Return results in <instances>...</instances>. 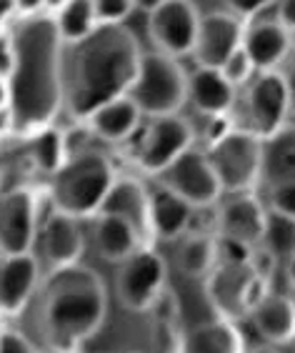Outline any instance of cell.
Listing matches in <instances>:
<instances>
[{"label":"cell","instance_id":"obj_12","mask_svg":"<svg viewBox=\"0 0 295 353\" xmlns=\"http://www.w3.org/2000/svg\"><path fill=\"white\" fill-rule=\"evenodd\" d=\"M41 205L33 188L15 185L0 193V248L3 256H21L35 251L41 231Z\"/></svg>","mask_w":295,"mask_h":353},{"label":"cell","instance_id":"obj_28","mask_svg":"<svg viewBox=\"0 0 295 353\" xmlns=\"http://www.w3.org/2000/svg\"><path fill=\"white\" fill-rule=\"evenodd\" d=\"M58 30L65 46H75V43L85 41L88 35L98 30V18H95V6L93 0H70L63 3L53 10Z\"/></svg>","mask_w":295,"mask_h":353},{"label":"cell","instance_id":"obj_9","mask_svg":"<svg viewBox=\"0 0 295 353\" xmlns=\"http://www.w3.org/2000/svg\"><path fill=\"white\" fill-rule=\"evenodd\" d=\"M198 26H201L198 3H188V0H161V3H153L148 13V35H150L153 50L168 55L173 61L193 55Z\"/></svg>","mask_w":295,"mask_h":353},{"label":"cell","instance_id":"obj_38","mask_svg":"<svg viewBox=\"0 0 295 353\" xmlns=\"http://www.w3.org/2000/svg\"><path fill=\"white\" fill-rule=\"evenodd\" d=\"M18 15V3H0V30H6V23Z\"/></svg>","mask_w":295,"mask_h":353},{"label":"cell","instance_id":"obj_26","mask_svg":"<svg viewBox=\"0 0 295 353\" xmlns=\"http://www.w3.org/2000/svg\"><path fill=\"white\" fill-rule=\"evenodd\" d=\"M263 183L268 188L295 183V125L263 138Z\"/></svg>","mask_w":295,"mask_h":353},{"label":"cell","instance_id":"obj_16","mask_svg":"<svg viewBox=\"0 0 295 353\" xmlns=\"http://www.w3.org/2000/svg\"><path fill=\"white\" fill-rule=\"evenodd\" d=\"M41 288V261L35 253L0 259V316H21Z\"/></svg>","mask_w":295,"mask_h":353},{"label":"cell","instance_id":"obj_37","mask_svg":"<svg viewBox=\"0 0 295 353\" xmlns=\"http://www.w3.org/2000/svg\"><path fill=\"white\" fill-rule=\"evenodd\" d=\"M283 78H285V88H288L290 116H295V65H290L288 73H283Z\"/></svg>","mask_w":295,"mask_h":353},{"label":"cell","instance_id":"obj_34","mask_svg":"<svg viewBox=\"0 0 295 353\" xmlns=\"http://www.w3.org/2000/svg\"><path fill=\"white\" fill-rule=\"evenodd\" d=\"M13 63H15L13 30H10V28H6V30H0V83H3V85H6L8 78H10Z\"/></svg>","mask_w":295,"mask_h":353},{"label":"cell","instance_id":"obj_6","mask_svg":"<svg viewBox=\"0 0 295 353\" xmlns=\"http://www.w3.org/2000/svg\"><path fill=\"white\" fill-rule=\"evenodd\" d=\"M225 193H253L263 178V138L230 128L205 148Z\"/></svg>","mask_w":295,"mask_h":353},{"label":"cell","instance_id":"obj_5","mask_svg":"<svg viewBox=\"0 0 295 353\" xmlns=\"http://www.w3.org/2000/svg\"><path fill=\"white\" fill-rule=\"evenodd\" d=\"M188 83L190 75L185 73L181 61L148 50L143 55L138 81L128 98L141 108L148 121L181 116L183 105L188 103Z\"/></svg>","mask_w":295,"mask_h":353},{"label":"cell","instance_id":"obj_19","mask_svg":"<svg viewBox=\"0 0 295 353\" xmlns=\"http://www.w3.org/2000/svg\"><path fill=\"white\" fill-rule=\"evenodd\" d=\"M243 50L248 53L258 73H273L293 50L290 30L281 21H255L245 26Z\"/></svg>","mask_w":295,"mask_h":353},{"label":"cell","instance_id":"obj_25","mask_svg":"<svg viewBox=\"0 0 295 353\" xmlns=\"http://www.w3.org/2000/svg\"><path fill=\"white\" fill-rule=\"evenodd\" d=\"M181 353H245V341L233 321L213 319L183 336Z\"/></svg>","mask_w":295,"mask_h":353},{"label":"cell","instance_id":"obj_7","mask_svg":"<svg viewBox=\"0 0 295 353\" xmlns=\"http://www.w3.org/2000/svg\"><path fill=\"white\" fill-rule=\"evenodd\" d=\"M205 293L210 306L225 321L245 319L261 299L268 293L265 273L258 271V265L250 263H218L208 279H205Z\"/></svg>","mask_w":295,"mask_h":353},{"label":"cell","instance_id":"obj_1","mask_svg":"<svg viewBox=\"0 0 295 353\" xmlns=\"http://www.w3.org/2000/svg\"><path fill=\"white\" fill-rule=\"evenodd\" d=\"M15 18V63L6 83V105L13 133L30 141L53 128L65 105V43L48 8Z\"/></svg>","mask_w":295,"mask_h":353},{"label":"cell","instance_id":"obj_36","mask_svg":"<svg viewBox=\"0 0 295 353\" xmlns=\"http://www.w3.org/2000/svg\"><path fill=\"white\" fill-rule=\"evenodd\" d=\"M281 23L288 28L290 33L295 30V0H285V3H281Z\"/></svg>","mask_w":295,"mask_h":353},{"label":"cell","instance_id":"obj_29","mask_svg":"<svg viewBox=\"0 0 295 353\" xmlns=\"http://www.w3.org/2000/svg\"><path fill=\"white\" fill-rule=\"evenodd\" d=\"M265 256L275 263H293L295 261V218L281 216V213L268 211L265 216V231L258 245Z\"/></svg>","mask_w":295,"mask_h":353},{"label":"cell","instance_id":"obj_21","mask_svg":"<svg viewBox=\"0 0 295 353\" xmlns=\"http://www.w3.org/2000/svg\"><path fill=\"white\" fill-rule=\"evenodd\" d=\"M255 333L265 343L285 346L295 341V301L285 293H265L248 316Z\"/></svg>","mask_w":295,"mask_h":353},{"label":"cell","instance_id":"obj_20","mask_svg":"<svg viewBox=\"0 0 295 353\" xmlns=\"http://www.w3.org/2000/svg\"><path fill=\"white\" fill-rule=\"evenodd\" d=\"M188 101L201 116L228 118L238 101V88L218 68H195L188 83Z\"/></svg>","mask_w":295,"mask_h":353},{"label":"cell","instance_id":"obj_27","mask_svg":"<svg viewBox=\"0 0 295 353\" xmlns=\"http://www.w3.org/2000/svg\"><path fill=\"white\" fill-rule=\"evenodd\" d=\"M221 263V251H218V233L195 231L183 238L181 253H178V265L185 276L193 279H208L215 265Z\"/></svg>","mask_w":295,"mask_h":353},{"label":"cell","instance_id":"obj_18","mask_svg":"<svg viewBox=\"0 0 295 353\" xmlns=\"http://www.w3.org/2000/svg\"><path fill=\"white\" fill-rule=\"evenodd\" d=\"M108 216H118L125 223H130L135 231L141 233L143 243L150 245L155 241L153 236V221H150V188L143 183L141 178H121L115 181V185L108 193L103 211ZM98 213V216H101Z\"/></svg>","mask_w":295,"mask_h":353},{"label":"cell","instance_id":"obj_35","mask_svg":"<svg viewBox=\"0 0 295 353\" xmlns=\"http://www.w3.org/2000/svg\"><path fill=\"white\" fill-rule=\"evenodd\" d=\"M0 353H38L26 333L6 328L0 331Z\"/></svg>","mask_w":295,"mask_h":353},{"label":"cell","instance_id":"obj_15","mask_svg":"<svg viewBox=\"0 0 295 353\" xmlns=\"http://www.w3.org/2000/svg\"><path fill=\"white\" fill-rule=\"evenodd\" d=\"M35 256L45 265L48 273L78 265L85 253V236H83L81 221L53 211L43 216L41 231L35 238Z\"/></svg>","mask_w":295,"mask_h":353},{"label":"cell","instance_id":"obj_32","mask_svg":"<svg viewBox=\"0 0 295 353\" xmlns=\"http://www.w3.org/2000/svg\"><path fill=\"white\" fill-rule=\"evenodd\" d=\"M223 75L228 78L230 83H233L235 88H243V85H248L250 81H253L255 75H258V70H255L253 61L248 58V53L245 50H238V53H233L228 58V63L223 65Z\"/></svg>","mask_w":295,"mask_h":353},{"label":"cell","instance_id":"obj_3","mask_svg":"<svg viewBox=\"0 0 295 353\" xmlns=\"http://www.w3.org/2000/svg\"><path fill=\"white\" fill-rule=\"evenodd\" d=\"M108 319V288L88 265L48 273L38 296V328L50 353H78Z\"/></svg>","mask_w":295,"mask_h":353},{"label":"cell","instance_id":"obj_23","mask_svg":"<svg viewBox=\"0 0 295 353\" xmlns=\"http://www.w3.org/2000/svg\"><path fill=\"white\" fill-rule=\"evenodd\" d=\"M193 208L181 196L158 183L150 188V221H153V236L161 241H175L190 231L193 223Z\"/></svg>","mask_w":295,"mask_h":353},{"label":"cell","instance_id":"obj_33","mask_svg":"<svg viewBox=\"0 0 295 353\" xmlns=\"http://www.w3.org/2000/svg\"><path fill=\"white\" fill-rule=\"evenodd\" d=\"M268 211L281 213V216L295 218V183L288 185H275V188H268Z\"/></svg>","mask_w":295,"mask_h":353},{"label":"cell","instance_id":"obj_8","mask_svg":"<svg viewBox=\"0 0 295 353\" xmlns=\"http://www.w3.org/2000/svg\"><path fill=\"white\" fill-rule=\"evenodd\" d=\"M168 285V265L161 253L150 248L141 251L123 261L115 276V296L121 306L130 313L153 311L165 296Z\"/></svg>","mask_w":295,"mask_h":353},{"label":"cell","instance_id":"obj_22","mask_svg":"<svg viewBox=\"0 0 295 353\" xmlns=\"http://www.w3.org/2000/svg\"><path fill=\"white\" fill-rule=\"evenodd\" d=\"M85 123L95 138H101L105 143H125L138 136V130L143 125V113L125 95V98L105 103Z\"/></svg>","mask_w":295,"mask_h":353},{"label":"cell","instance_id":"obj_10","mask_svg":"<svg viewBox=\"0 0 295 353\" xmlns=\"http://www.w3.org/2000/svg\"><path fill=\"white\" fill-rule=\"evenodd\" d=\"M195 143V130L183 116L150 118L135 145V165L148 176H163Z\"/></svg>","mask_w":295,"mask_h":353},{"label":"cell","instance_id":"obj_2","mask_svg":"<svg viewBox=\"0 0 295 353\" xmlns=\"http://www.w3.org/2000/svg\"><path fill=\"white\" fill-rule=\"evenodd\" d=\"M145 50L128 26H101L85 41L65 46V108L88 121L105 103L133 90Z\"/></svg>","mask_w":295,"mask_h":353},{"label":"cell","instance_id":"obj_14","mask_svg":"<svg viewBox=\"0 0 295 353\" xmlns=\"http://www.w3.org/2000/svg\"><path fill=\"white\" fill-rule=\"evenodd\" d=\"M201 10V8H198ZM245 23L238 21L230 13L228 6H218L215 10L201 13L198 38H195L193 58L198 68H218L221 70L233 53L243 48Z\"/></svg>","mask_w":295,"mask_h":353},{"label":"cell","instance_id":"obj_13","mask_svg":"<svg viewBox=\"0 0 295 353\" xmlns=\"http://www.w3.org/2000/svg\"><path fill=\"white\" fill-rule=\"evenodd\" d=\"M158 183L170 188L175 196H181L193 211L210 208L225 196L221 178L210 165L205 150L198 148H190L185 156L178 158L163 176H158Z\"/></svg>","mask_w":295,"mask_h":353},{"label":"cell","instance_id":"obj_30","mask_svg":"<svg viewBox=\"0 0 295 353\" xmlns=\"http://www.w3.org/2000/svg\"><path fill=\"white\" fill-rule=\"evenodd\" d=\"M68 145L61 130L48 128L43 133H38L35 138H30V163L38 173L53 178L58 170L63 168V163L68 161Z\"/></svg>","mask_w":295,"mask_h":353},{"label":"cell","instance_id":"obj_11","mask_svg":"<svg viewBox=\"0 0 295 353\" xmlns=\"http://www.w3.org/2000/svg\"><path fill=\"white\" fill-rule=\"evenodd\" d=\"M288 116L290 103L283 73L281 70L258 73L243 95V121L235 128L258 138H268L278 133L283 125H288Z\"/></svg>","mask_w":295,"mask_h":353},{"label":"cell","instance_id":"obj_39","mask_svg":"<svg viewBox=\"0 0 295 353\" xmlns=\"http://www.w3.org/2000/svg\"><path fill=\"white\" fill-rule=\"evenodd\" d=\"M290 41H293V50H295V30L290 33Z\"/></svg>","mask_w":295,"mask_h":353},{"label":"cell","instance_id":"obj_24","mask_svg":"<svg viewBox=\"0 0 295 353\" xmlns=\"http://www.w3.org/2000/svg\"><path fill=\"white\" fill-rule=\"evenodd\" d=\"M93 238H95L98 256L103 261H110V263H118V265L130 259V256H135L141 248H150V245L143 243L141 233L135 231L133 225L125 223L118 216H108V213L95 216Z\"/></svg>","mask_w":295,"mask_h":353},{"label":"cell","instance_id":"obj_31","mask_svg":"<svg viewBox=\"0 0 295 353\" xmlns=\"http://www.w3.org/2000/svg\"><path fill=\"white\" fill-rule=\"evenodd\" d=\"M98 26H125L128 18H133L135 10H141L133 0H93Z\"/></svg>","mask_w":295,"mask_h":353},{"label":"cell","instance_id":"obj_4","mask_svg":"<svg viewBox=\"0 0 295 353\" xmlns=\"http://www.w3.org/2000/svg\"><path fill=\"white\" fill-rule=\"evenodd\" d=\"M118 181L113 161L101 150H83L63 163L50 178V208L75 221L95 218Z\"/></svg>","mask_w":295,"mask_h":353},{"label":"cell","instance_id":"obj_17","mask_svg":"<svg viewBox=\"0 0 295 353\" xmlns=\"http://www.w3.org/2000/svg\"><path fill=\"white\" fill-rule=\"evenodd\" d=\"M265 216H268V208L255 193H233L228 201H223L215 231L218 238H228L248 248H258L265 231Z\"/></svg>","mask_w":295,"mask_h":353},{"label":"cell","instance_id":"obj_40","mask_svg":"<svg viewBox=\"0 0 295 353\" xmlns=\"http://www.w3.org/2000/svg\"><path fill=\"white\" fill-rule=\"evenodd\" d=\"M0 259H3V248H0Z\"/></svg>","mask_w":295,"mask_h":353}]
</instances>
